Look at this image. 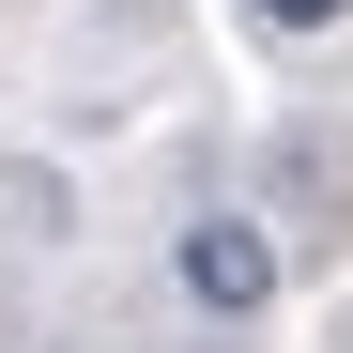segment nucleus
Here are the masks:
<instances>
[{"label":"nucleus","mask_w":353,"mask_h":353,"mask_svg":"<svg viewBox=\"0 0 353 353\" xmlns=\"http://www.w3.org/2000/svg\"><path fill=\"white\" fill-rule=\"evenodd\" d=\"M185 292H200V307H230V323H246L261 292H276V246H261L246 215H200V230H185Z\"/></svg>","instance_id":"obj_1"},{"label":"nucleus","mask_w":353,"mask_h":353,"mask_svg":"<svg viewBox=\"0 0 353 353\" xmlns=\"http://www.w3.org/2000/svg\"><path fill=\"white\" fill-rule=\"evenodd\" d=\"M246 16H261V31H338L353 0H246Z\"/></svg>","instance_id":"obj_2"}]
</instances>
